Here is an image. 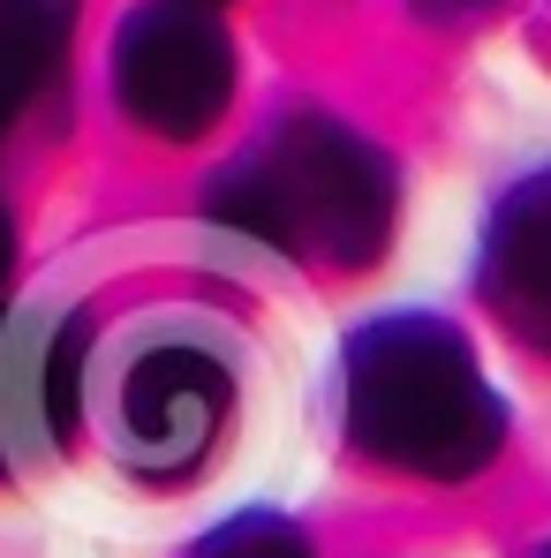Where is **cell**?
Listing matches in <instances>:
<instances>
[{
  "instance_id": "cell-1",
  "label": "cell",
  "mask_w": 551,
  "mask_h": 558,
  "mask_svg": "<svg viewBox=\"0 0 551 558\" xmlns=\"http://www.w3.org/2000/svg\"><path fill=\"white\" fill-rule=\"evenodd\" d=\"M113 76L136 121L189 136L219 113L227 98V46L212 23H196L182 8H144L129 31H121V53H113Z\"/></svg>"
},
{
  "instance_id": "cell-2",
  "label": "cell",
  "mask_w": 551,
  "mask_h": 558,
  "mask_svg": "<svg viewBox=\"0 0 551 558\" xmlns=\"http://www.w3.org/2000/svg\"><path fill=\"white\" fill-rule=\"evenodd\" d=\"M76 348L84 332L61 317H0V475L61 446L76 415Z\"/></svg>"
},
{
  "instance_id": "cell-3",
  "label": "cell",
  "mask_w": 551,
  "mask_h": 558,
  "mask_svg": "<svg viewBox=\"0 0 551 558\" xmlns=\"http://www.w3.org/2000/svg\"><path fill=\"white\" fill-rule=\"evenodd\" d=\"M212 408H219L212 371H196L182 355H144V363L129 371V385H121L113 446H121L129 461H144V468H167V461H182V453L204 446Z\"/></svg>"
},
{
  "instance_id": "cell-4",
  "label": "cell",
  "mask_w": 551,
  "mask_h": 558,
  "mask_svg": "<svg viewBox=\"0 0 551 558\" xmlns=\"http://www.w3.org/2000/svg\"><path fill=\"white\" fill-rule=\"evenodd\" d=\"M61 38H69V0H0V129L31 106Z\"/></svg>"
},
{
  "instance_id": "cell-5",
  "label": "cell",
  "mask_w": 551,
  "mask_h": 558,
  "mask_svg": "<svg viewBox=\"0 0 551 558\" xmlns=\"http://www.w3.org/2000/svg\"><path fill=\"white\" fill-rule=\"evenodd\" d=\"M204 558H279V551L265 544V536H250V529H242V536H219Z\"/></svg>"
},
{
  "instance_id": "cell-6",
  "label": "cell",
  "mask_w": 551,
  "mask_h": 558,
  "mask_svg": "<svg viewBox=\"0 0 551 558\" xmlns=\"http://www.w3.org/2000/svg\"><path fill=\"white\" fill-rule=\"evenodd\" d=\"M8 250H15V234H8V211H0V279H8Z\"/></svg>"
}]
</instances>
